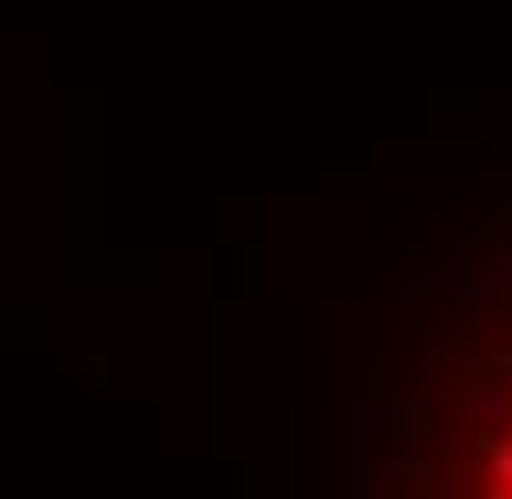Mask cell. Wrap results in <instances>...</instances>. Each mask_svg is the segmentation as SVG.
Listing matches in <instances>:
<instances>
[{"mask_svg": "<svg viewBox=\"0 0 512 499\" xmlns=\"http://www.w3.org/2000/svg\"><path fill=\"white\" fill-rule=\"evenodd\" d=\"M393 486L399 499H512V300L419 333Z\"/></svg>", "mask_w": 512, "mask_h": 499, "instance_id": "cell-1", "label": "cell"}]
</instances>
